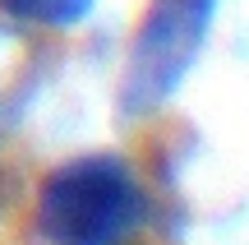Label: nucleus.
<instances>
[{
	"label": "nucleus",
	"mask_w": 249,
	"mask_h": 245,
	"mask_svg": "<svg viewBox=\"0 0 249 245\" xmlns=\"http://www.w3.org/2000/svg\"><path fill=\"white\" fill-rule=\"evenodd\" d=\"M97 0H0V14L23 28H46V33H70L92 14Z\"/></svg>",
	"instance_id": "obj_3"
},
{
	"label": "nucleus",
	"mask_w": 249,
	"mask_h": 245,
	"mask_svg": "<svg viewBox=\"0 0 249 245\" xmlns=\"http://www.w3.org/2000/svg\"><path fill=\"white\" fill-rule=\"evenodd\" d=\"M139 218V176L116 153H83L55 167L37 194V231L46 245H124Z\"/></svg>",
	"instance_id": "obj_1"
},
{
	"label": "nucleus",
	"mask_w": 249,
	"mask_h": 245,
	"mask_svg": "<svg viewBox=\"0 0 249 245\" xmlns=\"http://www.w3.org/2000/svg\"><path fill=\"white\" fill-rule=\"evenodd\" d=\"M222 0H148L134 23L120 74V111L148 116L166 107L198 65Z\"/></svg>",
	"instance_id": "obj_2"
}]
</instances>
